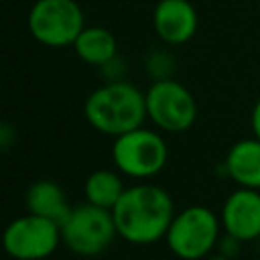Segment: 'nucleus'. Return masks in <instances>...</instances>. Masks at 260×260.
Instances as JSON below:
<instances>
[{
	"label": "nucleus",
	"instance_id": "0eeeda50",
	"mask_svg": "<svg viewBox=\"0 0 260 260\" xmlns=\"http://www.w3.org/2000/svg\"><path fill=\"white\" fill-rule=\"evenodd\" d=\"M146 93L148 120L162 132H185L197 120V102L193 93L175 79L152 81Z\"/></svg>",
	"mask_w": 260,
	"mask_h": 260
},
{
	"label": "nucleus",
	"instance_id": "aec40b11",
	"mask_svg": "<svg viewBox=\"0 0 260 260\" xmlns=\"http://www.w3.org/2000/svg\"><path fill=\"white\" fill-rule=\"evenodd\" d=\"M258 2H260V0H258Z\"/></svg>",
	"mask_w": 260,
	"mask_h": 260
},
{
	"label": "nucleus",
	"instance_id": "1a4fd4ad",
	"mask_svg": "<svg viewBox=\"0 0 260 260\" xmlns=\"http://www.w3.org/2000/svg\"><path fill=\"white\" fill-rule=\"evenodd\" d=\"M219 219L223 232L242 244L260 238V191L246 187L232 191L221 205Z\"/></svg>",
	"mask_w": 260,
	"mask_h": 260
},
{
	"label": "nucleus",
	"instance_id": "6e6552de",
	"mask_svg": "<svg viewBox=\"0 0 260 260\" xmlns=\"http://www.w3.org/2000/svg\"><path fill=\"white\" fill-rule=\"evenodd\" d=\"M61 242V225L35 213L12 219L2 234L4 252L14 260H45Z\"/></svg>",
	"mask_w": 260,
	"mask_h": 260
},
{
	"label": "nucleus",
	"instance_id": "7ed1b4c3",
	"mask_svg": "<svg viewBox=\"0 0 260 260\" xmlns=\"http://www.w3.org/2000/svg\"><path fill=\"white\" fill-rule=\"evenodd\" d=\"M221 219L205 205H189L175 213L165 242L181 260H203L213 254L221 238Z\"/></svg>",
	"mask_w": 260,
	"mask_h": 260
},
{
	"label": "nucleus",
	"instance_id": "f3484780",
	"mask_svg": "<svg viewBox=\"0 0 260 260\" xmlns=\"http://www.w3.org/2000/svg\"><path fill=\"white\" fill-rule=\"evenodd\" d=\"M240 246H242V242L240 240H236L234 236H221L219 238V244H217V252L219 254H223V256H228V258H234L236 254H238V250H240Z\"/></svg>",
	"mask_w": 260,
	"mask_h": 260
},
{
	"label": "nucleus",
	"instance_id": "9d476101",
	"mask_svg": "<svg viewBox=\"0 0 260 260\" xmlns=\"http://www.w3.org/2000/svg\"><path fill=\"white\" fill-rule=\"evenodd\" d=\"M197 24L199 16L189 0H158L152 10V28L156 37L171 47L191 41Z\"/></svg>",
	"mask_w": 260,
	"mask_h": 260
},
{
	"label": "nucleus",
	"instance_id": "4468645a",
	"mask_svg": "<svg viewBox=\"0 0 260 260\" xmlns=\"http://www.w3.org/2000/svg\"><path fill=\"white\" fill-rule=\"evenodd\" d=\"M124 191H126V187L122 183L120 173L110 171V169H98V171L89 173L85 179V185H83L85 201L95 207L110 209V211L120 201Z\"/></svg>",
	"mask_w": 260,
	"mask_h": 260
},
{
	"label": "nucleus",
	"instance_id": "ddd939ff",
	"mask_svg": "<svg viewBox=\"0 0 260 260\" xmlns=\"http://www.w3.org/2000/svg\"><path fill=\"white\" fill-rule=\"evenodd\" d=\"M73 51L83 63L102 67L118 55V43H116L114 32H110L108 28L85 26L81 30V35L75 39Z\"/></svg>",
	"mask_w": 260,
	"mask_h": 260
},
{
	"label": "nucleus",
	"instance_id": "9b49d317",
	"mask_svg": "<svg viewBox=\"0 0 260 260\" xmlns=\"http://www.w3.org/2000/svg\"><path fill=\"white\" fill-rule=\"evenodd\" d=\"M223 165L228 177L238 187L260 191V140L256 136L234 142Z\"/></svg>",
	"mask_w": 260,
	"mask_h": 260
},
{
	"label": "nucleus",
	"instance_id": "2eb2a0df",
	"mask_svg": "<svg viewBox=\"0 0 260 260\" xmlns=\"http://www.w3.org/2000/svg\"><path fill=\"white\" fill-rule=\"evenodd\" d=\"M144 69L150 75L152 81H162V79H173L175 71V59L167 49H154L146 55L144 59Z\"/></svg>",
	"mask_w": 260,
	"mask_h": 260
},
{
	"label": "nucleus",
	"instance_id": "20e7f679",
	"mask_svg": "<svg viewBox=\"0 0 260 260\" xmlns=\"http://www.w3.org/2000/svg\"><path fill=\"white\" fill-rule=\"evenodd\" d=\"M167 158L169 148L162 134L144 126L114 138L112 144V160L118 173L130 179H150L158 175Z\"/></svg>",
	"mask_w": 260,
	"mask_h": 260
},
{
	"label": "nucleus",
	"instance_id": "423d86ee",
	"mask_svg": "<svg viewBox=\"0 0 260 260\" xmlns=\"http://www.w3.org/2000/svg\"><path fill=\"white\" fill-rule=\"evenodd\" d=\"M28 32L45 47L61 49L75 43L85 28V16L75 0H37L28 10Z\"/></svg>",
	"mask_w": 260,
	"mask_h": 260
},
{
	"label": "nucleus",
	"instance_id": "a211bd4d",
	"mask_svg": "<svg viewBox=\"0 0 260 260\" xmlns=\"http://www.w3.org/2000/svg\"><path fill=\"white\" fill-rule=\"evenodd\" d=\"M250 128H252V136L260 140V100L254 104V110L250 116Z\"/></svg>",
	"mask_w": 260,
	"mask_h": 260
},
{
	"label": "nucleus",
	"instance_id": "f8f14e48",
	"mask_svg": "<svg viewBox=\"0 0 260 260\" xmlns=\"http://www.w3.org/2000/svg\"><path fill=\"white\" fill-rule=\"evenodd\" d=\"M24 203H26V211L53 219L59 225L67 219V215L71 213V205L67 201V195L63 191V187L51 179H39L35 181L24 195Z\"/></svg>",
	"mask_w": 260,
	"mask_h": 260
},
{
	"label": "nucleus",
	"instance_id": "f257e3e1",
	"mask_svg": "<svg viewBox=\"0 0 260 260\" xmlns=\"http://www.w3.org/2000/svg\"><path fill=\"white\" fill-rule=\"evenodd\" d=\"M118 238L134 246H148L162 240L175 217L171 195L152 183L126 187L112 209Z\"/></svg>",
	"mask_w": 260,
	"mask_h": 260
},
{
	"label": "nucleus",
	"instance_id": "f03ea898",
	"mask_svg": "<svg viewBox=\"0 0 260 260\" xmlns=\"http://www.w3.org/2000/svg\"><path fill=\"white\" fill-rule=\"evenodd\" d=\"M85 120L100 134L118 138L144 126L146 93L130 81H106L95 87L83 104Z\"/></svg>",
	"mask_w": 260,
	"mask_h": 260
},
{
	"label": "nucleus",
	"instance_id": "39448f33",
	"mask_svg": "<svg viewBox=\"0 0 260 260\" xmlns=\"http://www.w3.org/2000/svg\"><path fill=\"white\" fill-rule=\"evenodd\" d=\"M118 236L114 215L110 209L81 203L71 209L67 219L61 223L63 244L77 256L93 258L104 254L114 238Z\"/></svg>",
	"mask_w": 260,
	"mask_h": 260
},
{
	"label": "nucleus",
	"instance_id": "6ab92c4d",
	"mask_svg": "<svg viewBox=\"0 0 260 260\" xmlns=\"http://www.w3.org/2000/svg\"><path fill=\"white\" fill-rule=\"evenodd\" d=\"M209 260H232V258H228V256H223V254H219V252H217V254H211V258H209Z\"/></svg>",
	"mask_w": 260,
	"mask_h": 260
},
{
	"label": "nucleus",
	"instance_id": "dca6fc26",
	"mask_svg": "<svg viewBox=\"0 0 260 260\" xmlns=\"http://www.w3.org/2000/svg\"><path fill=\"white\" fill-rule=\"evenodd\" d=\"M100 69H102V73H104L106 81H122L124 71H126V65H124L122 57H120V55H116V57H114V59H110L106 65H102Z\"/></svg>",
	"mask_w": 260,
	"mask_h": 260
}]
</instances>
